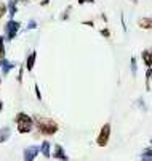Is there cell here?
Masks as SVG:
<instances>
[{
    "label": "cell",
    "mask_w": 152,
    "mask_h": 161,
    "mask_svg": "<svg viewBox=\"0 0 152 161\" xmlns=\"http://www.w3.org/2000/svg\"><path fill=\"white\" fill-rule=\"evenodd\" d=\"M0 86H2V73H0Z\"/></svg>",
    "instance_id": "1f68e13d"
},
{
    "label": "cell",
    "mask_w": 152,
    "mask_h": 161,
    "mask_svg": "<svg viewBox=\"0 0 152 161\" xmlns=\"http://www.w3.org/2000/svg\"><path fill=\"white\" fill-rule=\"evenodd\" d=\"M141 61L144 64V68H150L152 66V50L146 48L141 52Z\"/></svg>",
    "instance_id": "8fae6325"
},
{
    "label": "cell",
    "mask_w": 152,
    "mask_h": 161,
    "mask_svg": "<svg viewBox=\"0 0 152 161\" xmlns=\"http://www.w3.org/2000/svg\"><path fill=\"white\" fill-rule=\"evenodd\" d=\"M7 13H8V5L5 2H0V19H2Z\"/></svg>",
    "instance_id": "d6986e66"
},
{
    "label": "cell",
    "mask_w": 152,
    "mask_h": 161,
    "mask_svg": "<svg viewBox=\"0 0 152 161\" xmlns=\"http://www.w3.org/2000/svg\"><path fill=\"white\" fill-rule=\"evenodd\" d=\"M11 137V129L8 126H3V127H0V145L8 142Z\"/></svg>",
    "instance_id": "4fadbf2b"
},
{
    "label": "cell",
    "mask_w": 152,
    "mask_h": 161,
    "mask_svg": "<svg viewBox=\"0 0 152 161\" xmlns=\"http://www.w3.org/2000/svg\"><path fill=\"white\" fill-rule=\"evenodd\" d=\"M5 42H7L5 36H0V58L7 57V50H5Z\"/></svg>",
    "instance_id": "e0dca14e"
},
{
    "label": "cell",
    "mask_w": 152,
    "mask_h": 161,
    "mask_svg": "<svg viewBox=\"0 0 152 161\" xmlns=\"http://www.w3.org/2000/svg\"><path fill=\"white\" fill-rule=\"evenodd\" d=\"M7 5H8V16H10V18H15L16 13H18V5H19V2H18V0H8Z\"/></svg>",
    "instance_id": "7c38bea8"
},
{
    "label": "cell",
    "mask_w": 152,
    "mask_h": 161,
    "mask_svg": "<svg viewBox=\"0 0 152 161\" xmlns=\"http://www.w3.org/2000/svg\"><path fill=\"white\" fill-rule=\"evenodd\" d=\"M18 2H19V3H24V5H27V3H29V0H18Z\"/></svg>",
    "instance_id": "f546056e"
},
{
    "label": "cell",
    "mask_w": 152,
    "mask_h": 161,
    "mask_svg": "<svg viewBox=\"0 0 152 161\" xmlns=\"http://www.w3.org/2000/svg\"><path fill=\"white\" fill-rule=\"evenodd\" d=\"M84 26H88V28H94V21L93 19H88V21H82Z\"/></svg>",
    "instance_id": "d4e9b609"
},
{
    "label": "cell",
    "mask_w": 152,
    "mask_h": 161,
    "mask_svg": "<svg viewBox=\"0 0 152 161\" xmlns=\"http://www.w3.org/2000/svg\"><path fill=\"white\" fill-rule=\"evenodd\" d=\"M139 156H141V159H152V147H147V148H144Z\"/></svg>",
    "instance_id": "ac0fdd59"
},
{
    "label": "cell",
    "mask_w": 152,
    "mask_h": 161,
    "mask_svg": "<svg viewBox=\"0 0 152 161\" xmlns=\"http://www.w3.org/2000/svg\"><path fill=\"white\" fill-rule=\"evenodd\" d=\"M71 13H72V5H69L64 8V11L61 13V21H67L69 18H71Z\"/></svg>",
    "instance_id": "2e32d148"
},
{
    "label": "cell",
    "mask_w": 152,
    "mask_h": 161,
    "mask_svg": "<svg viewBox=\"0 0 152 161\" xmlns=\"http://www.w3.org/2000/svg\"><path fill=\"white\" fill-rule=\"evenodd\" d=\"M120 21H122V28H123V31L127 32V24H125V19H123V13L120 15Z\"/></svg>",
    "instance_id": "484cf974"
},
{
    "label": "cell",
    "mask_w": 152,
    "mask_h": 161,
    "mask_svg": "<svg viewBox=\"0 0 152 161\" xmlns=\"http://www.w3.org/2000/svg\"><path fill=\"white\" fill-rule=\"evenodd\" d=\"M136 24L143 31H152V16H143L136 21Z\"/></svg>",
    "instance_id": "9c48e42d"
},
{
    "label": "cell",
    "mask_w": 152,
    "mask_h": 161,
    "mask_svg": "<svg viewBox=\"0 0 152 161\" xmlns=\"http://www.w3.org/2000/svg\"><path fill=\"white\" fill-rule=\"evenodd\" d=\"M21 21H16L15 18H10L7 23H5V39H7V42H11V40H15L16 36L19 34L21 31Z\"/></svg>",
    "instance_id": "277c9868"
},
{
    "label": "cell",
    "mask_w": 152,
    "mask_h": 161,
    "mask_svg": "<svg viewBox=\"0 0 152 161\" xmlns=\"http://www.w3.org/2000/svg\"><path fill=\"white\" fill-rule=\"evenodd\" d=\"M51 158L61 159V161H67V159H69V155L66 153L64 147H63L61 143H54V145H53V150H51Z\"/></svg>",
    "instance_id": "8992f818"
},
{
    "label": "cell",
    "mask_w": 152,
    "mask_h": 161,
    "mask_svg": "<svg viewBox=\"0 0 152 161\" xmlns=\"http://www.w3.org/2000/svg\"><path fill=\"white\" fill-rule=\"evenodd\" d=\"M34 92H35V97H37V100H38V102H42V92H40L38 84H35V86H34Z\"/></svg>",
    "instance_id": "7402d4cb"
},
{
    "label": "cell",
    "mask_w": 152,
    "mask_h": 161,
    "mask_svg": "<svg viewBox=\"0 0 152 161\" xmlns=\"http://www.w3.org/2000/svg\"><path fill=\"white\" fill-rule=\"evenodd\" d=\"M38 155H40V147L31 145V147H27V148H24L23 159H24V161H34Z\"/></svg>",
    "instance_id": "52a82bcc"
},
{
    "label": "cell",
    "mask_w": 152,
    "mask_h": 161,
    "mask_svg": "<svg viewBox=\"0 0 152 161\" xmlns=\"http://www.w3.org/2000/svg\"><path fill=\"white\" fill-rule=\"evenodd\" d=\"M150 147H152V139H150Z\"/></svg>",
    "instance_id": "d6a6232c"
},
{
    "label": "cell",
    "mask_w": 152,
    "mask_h": 161,
    "mask_svg": "<svg viewBox=\"0 0 152 161\" xmlns=\"http://www.w3.org/2000/svg\"><path fill=\"white\" fill-rule=\"evenodd\" d=\"M144 82H146V92H150V82H152V66H150V68H146Z\"/></svg>",
    "instance_id": "5bb4252c"
},
{
    "label": "cell",
    "mask_w": 152,
    "mask_h": 161,
    "mask_svg": "<svg viewBox=\"0 0 152 161\" xmlns=\"http://www.w3.org/2000/svg\"><path fill=\"white\" fill-rule=\"evenodd\" d=\"M110 136H112V126H110V123H104L98 132V136H96V145L99 148L107 147L110 142Z\"/></svg>",
    "instance_id": "3957f363"
},
{
    "label": "cell",
    "mask_w": 152,
    "mask_h": 161,
    "mask_svg": "<svg viewBox=\"0 0 152 161\" xmlns=\"http://www.w3.org/2000/svg\"><path fill=\"white\" fill-rule=\"evenodd\" d=\"M79 5H93L94 0H77Z\"/></svg>",
    "instance_id": "cb8c5ba5"
},
{
    "label": "cell",
    "mask_w": 152,
    "mask_h": 161,
    "mask_svg": "<svg viewBox=\"0 0 152 161\" xmlns=\"http://www.w3.org/2000/svg\"><path fill=\"white\" fill-rule=\"evenodd\" d=\"M35 28H37V21H34V19H31L29 23H27V26H26L27 31H32V29H35Z\"/></svg>",
    "instance_id": "603a6c76"
},
{
    "label": "cell",
    "mask_w": 152,
    "mask_h": 161,
    "mask_svg": "<svg viewBox=\"0 0 152 161\" xmlns=\"http://www.w3.org/2000/svg\"><path fill=\"white\" fill-rule=\"evenodd\" d=\"M15 68H16V61H10L7 57L0 58V71H2V76L7 77Z\"/></svg>",
    "instance_id": "5b68a950"
},
{
    "label": "cell",
    "mask_w": 152,
    "mask_h": 161,
    "mask_svg": "<svg viewBox=\"0 0 152 161\" xmlns=\"http://www.w3.org/2000/svg\"><path fill=\"white\" fill-rule=\"evenodd\" d=\"M99 34H101V37H104V39H110V36H112V32H110L109 28H103V29H99Z\"/></svg>",
    "instance_id": "44dd1931"
},
{
    "label": "cell",
    "mask_w": 152,
    "mask_h": 161,
    "mask_svg": "<svg viewBox=\"0 0 152 161\" xmlns=\"http://www.w3.org/2000/svg\"><path fill=\"white\" fill-rule=\"evenodd\" d=\"M47 5H50V0H42L40 2V7H47Z\"/></svg>",
    "instance_id": "4316f807"
},
{
    "label": "cell",
    "mask_w": 152,
    "mask_h": 161,
    "mask_svg": "<svg viewBox=\"0 0 152 161\" xmlns=\"http://www.w3.org/2000/svg\"><path fill=\"white\" fill-rule=\"evenodd\" d=\"M2 111H3V100L0 97V114H2Z\"/></svg>",
    "instance_id": "f1b7e54d"
},
{
    "label": "cell",
    "mask_w": 152,
    "mask_h": 161,
    "mask_svg": "<svg viewBox=\"0 0 152 161\" xmlns=\"http://www.w3.org/2000/svg\"><path fill=\"white\" fill-rule=\"evenodd\" d=\"M15 126H16V130L18 134H31L34 130V116L27 114L24 111H19L16 113L15 116Z\"/></svg>",
    "instance_id": "7a4b0ae2"
},
{
    "label": "cell",
    "mask_w": 152,
    "mask_h": 161,
    "mask_svg": "<svg viewBox=\"0 0 152 161\" xmlns=\"http://www.w3.org/2000/svg\"><path fill=\"white\" fill-rule=\"evenodd\" d=\"M51 150H53V145L50 140H43L42 143H40V153L43 155V158L50 159L51 158Z\"/></svg>",
    "instance_id": "30bf717a"
},
{
    "label": "cell",
    "mask_w": 152,
    "mask_h": 161,
    "mask_svg": "<svg viewBox=\"0 0 152 161\" xmlns=\"http://www.w3.org/2000/svg\"><path fill=\"white\" fill-rule=\"evenodd\" d=\"M130 68H131L133 77H136V74H138V58H136V57H131V60H130Z\"/></svg>",
    "instance_id": "9a60e30c"
},
{
    "label": "cell",
    "mask_w": 152,
    "mask_h": 161,
    "mask_svg": "<svg viewBox=\"0 0 152 161\" xmlns=\"http://www.w3.org/2000/svg\"><path fill=\"white\" fill-rule=\"evenodd\" d=\"M130 2H131L133 5H138V3H139V0H130Z\"/></svg>",
    "instance_id": "4dcf8cb0"
},
{
    "label": "cell",
    "mask_w": 152,
    "mask_h": 161,
    "mask_svg": "<svg viewBox=\"0 0 152 161\" xmlns=\"http://www.w3.org/2000/svg\"><path fill=\"white\" fill-rule=\"evenodd\" d=\"M101 19L104 21V23H107L109 19H107V15H106V13H101Z\"/></svg>",
    "instance_id": "83f0119b"
},
{
    "label": "cell",
    "mask_w": 152,
    "mask_h": 161,
    "mask_svg": "<svg viewBox=\"0 0 152 161\" xmlns=\"http://www.w3.org/2000/svg\"><path fill=\"white\" fill-rule=\"evenodd\" d=\"M24 69H26V66H24V64H21V66H19V69H18V77H16L18 84H23V76H24Z\"/></svg>",
    "instance_id": "ffe728a7"
},
{
    "label": "cell",
    "mask_w": 152,
    "mask_h": 161,
    "mask_svg": "<svg viewBox=\"0 0 152 161\" xmlns=\"http://www.w3.org/2000/svg\"><path fill=\"white\" fill-rule=\"evenodd\" d=\"M34 129H35L37 136L51 137V136H56V134L59 132V123L56 119H53V118L35 114L34 116Z\"/></svg>",
    "instance_id": "6da1fadb"
},
{
    "label": "cell",
    "mask_w": 152,
    "mask_h": 161,
    "mask_svg": "<svg viewBox=\"0 0 152 161\" xmlns=\"http://www.w3.org/2000/svg\"><path fill=\"white\" fill-rule=\"evenodd\" d=\"M35 61H37V50H32L29 55L26 57V61H24V66H26V71L27 73H32L34 71Z\"/></svg>",
    "instance_id": "ba28073f"
}]
</instances>
